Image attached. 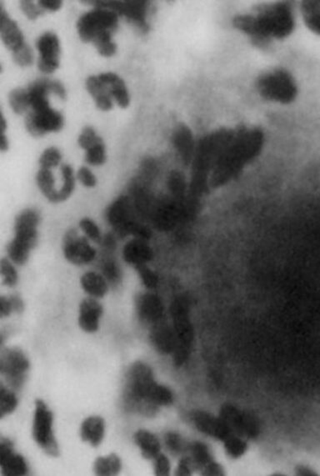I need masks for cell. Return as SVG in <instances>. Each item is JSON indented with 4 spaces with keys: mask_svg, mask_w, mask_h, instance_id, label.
<instances>
[{
    "mask_svg": "<svg viewBox=\"0 0 320 476\" xmlns=\"http://www.w3.org/2000/svg\"><path fill=\"white\" fill-rule=\"evenodd\" d=\"M234 26L246 34L253 43L266 46L273 39H284L295 29V17L288 3L269 4L253 15L235 18Z\"/></svg>",
    "mask_w": 320,
    "mask_h": 476,
    "instance_id": "1",
    "label": "cell"
},
{
    "mask_svg": "<svg viewBox=\"0 0 320 476\" xmlns=\"http://www.w3.org/2000/svg\"><path fill=\"white\" fill-rule=\"evenodd\" d=\"M124 402L128 411L152 416L159 406L172 404L173 395L167 387L155 382L147 364L137 362L128 371Z\"/></svg>",
    "mask_w": 320,
    "mask_h": 476,
    "instance_id": "2",
    "label": "cell"
},
{
    "mask_svg": "<svg viewBox=\"0 0 320 476\" xmlns=\"http://www.w3.org/2000/svg\"><path fill=\"white\" fill-rule=\"evenodd\" d=\"M119 18L116 13L105 8H95L84 13L76 25L80 39L93 44L101 56H114L117 46L113 41V34L118 29Z\"/></svg>",
    "mask_w": 320,
    "mask_h": 476,
    "instance_id": "3",
    "label": "cell"
},
{
    "mask_svg": "<svg viewBox=\"0 0 320 476\" xmlns=\"http://www.w3.org/2000/svg\"><path fill=\"white\" fill-rule=\"evenodd\" d=\"M41 215L37 209L29 207L19 213L13 224V237L8 244L7 257L17 266H24L38 246Z\"/></svg>",
    "mask_w": 320,
    "mask_h": 476,
    "instance_id": "4",
    "label": "cell"
},
{
    "mask_svg": "<svg viewBox=\"0 0 320 476\" xmlns=\"http://www.w3.org/2000/svg\"><path fill=\"white\" fill-rule=\"evenodd\" d=\"M105 219L120 237L131 235L132 238L148 239L149 230L133 216L130 199L121 195L110 204L105 211Z\"/></svg>",
    "mask_w": 320,
    "mask_h": 476,
    "instance_id": "5",
    "label": "cell"
},
{
    "mask_svg": "<svg viewBox=\"0 0 320 476\" xmlns=\"http://www.w3.org/2000/svg\"><path fill=\"white\" fill-rule=\"evenodd\" d=\"M171 315L176 339L175 350L173 353V362L176 366H182L189 357L194 341V329L190 323L186 301L177 300L173 302Z\"/></svg>",
    "mask_w": 320,
    "mask_h": 476,
    "instance_id": "6",
    "label": "cell"
},
{
    "mask_svg": "<svg viewBox=\"0 0 320 476\" xmlns=\"http://www.w3.org/2000/svg\"><path fill=\"white\" fill-rule=\"evenodd\" d=\"M257 88L266 100L278 103H291L297 95L295 79L283 70H273L262 74L258 79Z\"/></svg>",
    "mask_w": 320,
    "mask_h": 476,
    "instance_id": "7",
    "label": "cell"
},
{
    "mask_svg": "<svg viewBox=\"0 0 320 476\" xmlns=\"http://www.w3.org/2000/svg\"><path fill=\"white\" fill-rule=\"evenodd\" d=\"M66 261L75 266H86L96 260L98 252L92 242L76 229L66 231L62 243Z\"/></svg>",
    "mask_w": 320,
    "mask_h": 476,
    "instance_id": "8",
    "label": "cell"
},
{
    "mask_svg": "<svg viewBox=\"0 0 320 476\" xmlns=\"http://www.w3.org/2000/svg\"><path fill=\"white\" fill-rule=\"evenodd\" d=\"M33 437L35 442L48 455H59V448L53 433V415L46 404L42 400H37L35 404Z\"/></svg>",
    "mask_w": 320,
    "mask_h": 476,
    "instance_id": "9",
    "label": "cell"
},
{
    "mask_svg": "<svg viewBox=\"0 0 320 476\" xmlns=\"http://www.w3.org/2000/svg\"><path fill=\"white\" fill-rule=\"evenodd\" d=\"M84 3L91 4L95 8H105L114 11L119 16L126 18L142 33H147L149 31V25L147 22L148 1H103L102 0V1H84Z\"/></svg>",
    "mask_w": 320,
    "mask_h": 476,
    "instance_id": "10",
    "label": "cell"
},
{
    "mask_svg": "<svg viewBox=\"0 0 320 476\" xmlns=\"http://www.w3.org/2000/svg\"><path fill=\"white\" fill-rule=\"evenodd\" d=\"M220 417L240 437L253 439L260 434V422L256 418L233 404H224L220 409Z\"/></svg>",
    "mask_w": 320,
    "mask_h": 476,
    "instance_id": "11",
    "label": "cell"
},
{
    "mask_svg": "<svg viewBox=\"0 0 320 476\" xmlns=\"http://www.w3.org/2000/svg\"><path fill=\"white\" fill-rule=\"evenodd\" d=\"M25 124L30 135L39 138L48 133L60 131L64 126V117L51 107L42 110H30L26 114Z\"/></svg>",
    "mask_w": 320,
    "mask_h": 476,
    "instance_id": "12",
    "label": "cell"
},
{
    "mask_svg": "<svg viewBox=\"0 0 320 476\" xmlns=\"http://www.w3.org/2000/svg\"><path fill=\"white\" fill-rule=\"evenodd\" d=\"M29 364L20 350H7L0 362V371L6 376L8 383L13 388H20L24 384Z\"/></svg>",
    "mask_w": 320,
    "mask_h": 476,
    "instance_id": "13",
    "label": "cell"
},
{
    "mask_svg": "<svg viewBox=\"0 0 320 476\" xmlns=\"http://www.w3.org/2000/svg\"><path fill=\"white\" fill-rule=\"evenodd\" d=\"M39 53L38 68L40 72L50 74L60 67V43L55 34L46 32L40 37L36 42Z\"/></svg>",
    "mask_w": 320,
    "mask_h": 476,
    "instance_id": "14",
    "label": "cell"
},
{
    "mask_svg": "<svg viewBox=\"0 0 320 476\" xmlns=\"http://www.w3.org/2000/svg\"><path fill=\"white\" fill-rule=\"evenodd\" d=\"M191 420L200 432L220 442H225L236 435L220 417L217 418L206 411H194Z\"/></svg>",
    "mask_w": 320,
    "mask_h": 476,
    "instance_id": "15",
    "label": "cell"
},
{
    "mask_svg": "<svg viewBox=\"0 0 320 476\" xmlns=\"http://www.w3.org/2000/svg\"><path fill=\"white\" fill-rule=\"evenodd\" d=\"M122 257L128 265L136 270L149 265L153 259V251L148 243V239L131 238L124 244Z\"/></svg>",
    "mask_w": 320,
    "mask_h": 476,
    "instance_id": "16",
    "label": "cell"
},
{
    "mask_svg": "<svg viewBox=\"0 0 320 476\" xmlns=\"http://www.w3.org/2000/svg\"><path fill=\"white\" fill-rule=\"evenodd\" d=\"M188 451L194 468L201 471L204 475H224L223 468L213 460L208 444L200 442L190 443Z\"/></svg>",
    "mask_w": 320,
    "mask_h": 476,
    "instance_id": "17",
    "label": "cell"
},
{
    "mask_svg": "<svg viewBox=\"0 0 320 476\" xmlns=\"http://www.w3.org/2000/svg\"><path fill=\"white\" fill-rule=\"evenodd\" d=\"M135 309L141 322L155 324L163 318L164 305L159 297L151 293H139L135 298Z\"/></svg>",
    "mask_w": 320,
    "mask_h": 476,
    "instance_id": "18",
    "label": "cell"
},
{
    "mask_svg": "<svg viewBox=\"0 0 320 476\" xmlns=\"http://www.w3.org/2000/svg\"><path fill=\"white\" fill-rule=\"evenodd\" d=\"M0 465L4 475H25L28 473V467L23 457L13 451V444L8 439L0 443Z\"/></svg>",
    "mask_w": 320,
    "mask_h": 476,
    "instance_id": "19",
    "label": "cell"
},
{
    "mask_svg": "<svg viewBox=\"0 0 320 476\" xmlns=\"http://www.w3.org/2000/svg\"><path fill=\"white\" fill-rule=\"evenodd\" d=\"M0 34L4 46L12 52L25 44L23 33L4 10L2 3H0Z\"/></svg>",
    "mask_w": 320,
    "mask_h": 476,
    "instance_id": "20",
    "label": "cell"
},
{
    "mask_svg": "<svg viewBox=\"0 0 320 476\" xmlns=\"http://www.w3.org/2000/svg\"><path fill=\"white\" fill-rule=\"evenodd\" d=\"M103 314V308L95 298H87L79 305V324L84 331L93 333L98 331Z\"/></svg>",
    "mask_w": 320,
    "mask_h": 476,
    "instance_id": "21",
    "label": "cell"
},
{
    "mask_svg": "<svg viewBox=\"0 0 320 476\" xmlns=\"http://www.w3.org/2000/svg\"><path fill=\"white\" fill-rule=\"evenodd\" d=\"M150 340L159 353L164 355L173 354L175 350L176 339L173 329L164 322L154 324L150 333Z\"/></svg>",
    "mask_w": 320,
    "mask_h": 476,
    "instance_id": "22",
    "label": "cell"
},
{
    "mask_svg": "<svg viewBox=\"0 0 320 476\" xmlns=\"http://www.w3.org/2000/svg\"><path fill=\"white\" fill-rule=\"evenodd\" d=\"M99 77L108 87L111 96L120 108H128L131 103V96L123 79L113 72L102 73L99 74Z\"/></svg>",
    "mask_w": 320,
    "mask_h": 476,
    "instance_id": "23",
    "label": "cell"
},
{
    "mask_svg": "<svg viewBox=\"0 0 320 476\" xmlns=\"http://www.w3.org/2000/svg\"><path fill=\"white\" fill-rule=\"evenodd\" d=\"M87 91L95 100L97 108L102 111H109L114 106L113 98L111 96L108 87L102 81L99 75H91L88 77L86 83Z\"/></svg>",
    "mask_w": 320,
    "mask_h": 476,
    "instance_id": "24",
    "label": "cell"
},
{
    "mask_svg": "<svg viewBox=\"0 0 320 476\" xmlns=\"http://www.w3.org/2000/svg\"><path fill=\"white\" fill-rule=\"evenodd\" d=\"M80 284L84 292L91 298L100 299L109 291V284L104 275L97 271H87L80 278Z\"/></svg>",
    "mask_w": 320,
    "mask_h": 476,
    "instance_id": "25",
    "label": "cell"
},
{
    "mask_svg": "<svg viewBox=\"0 0 320 476\" xmlns=\"http://www.w3.org/2000/svg\"><path fill=\"white\" fill-rule=\"evenodd\" d=\"M172 141L182 159L188 164L194 154V138L189 128L180 124L173 133Z\"/></svg>",
    "mask_w": 320,
    "mask_h": 476,
    "instance_id": "26",
    "label": "cell"
},
{
    "mask_svg": "<svg viewBox=\"0 0 320 476\" xmlns=\"http://www.w3.org/2000/svg\"><path fill=\"white\" fill-rule=\"evenodd\" d=\"M80 433L84 442L90 443L93 447L99 446L105 434L104 421L98 416L88 418L84 421Z\"/></svg>",
    "mask_w": 320,
    "mask_h": 476,
    "instance_id": "27",
    "label": "cell"
},
{
    "mask_svg": "<svg viewBox=\"0 0 320 476\" xmlns=\"http://www.w3.org/2000/svg\"><path fill=\"white\" fill-rule=\"evenodd\" d=\"M36 183L40 192L48 202L59 204L58 202L59 190L56 189L55 176H53L51 170L39 168L36 175Z\"/></svg>",
    "mask_w": 320,
    "mask_h": 476,
    "instance_id": "28",
    "label": "cell"
},
{
    "mask_svg": "<svg viewBox=\"0 0 320 476\" xmlns=\"http://www.w3.org/2000/svg\"><path fill=\"white\" fill-rule=\"evenodd\" d=\"M135 440L146 459H155L159 455L161 447L158 438L154 434L147 430H140L135 434Z\"/></svg>",
    "mask_w": 320,
    "mask_h": 476,
    "instance_id": "29",
    "label": "cell"
},
{
    "mask_svg": "<svg viewBox=\"0 0 320 476\" xmlns=\"http://www.w3.org/2000/svg\"><path fill=\"white\" fill-rule=\"evenodd\" d=\"M301 11L308 28L320 35V0H307L302 4Z\"/></svg>",
    "mask_w": 320,
    "mask_h": 476,
    "instance_id": "30",
    "label": "cell"
},
{
    "mask_svg": "<svg viewBox=\"0 0 320 476\" xmlns=\"http://www.w3.org/2000/svg\"><path fill=\"white\" fill-rule=\"evenodd\" d=\"M61 173L63 176V185L59 190V194H58L59 204L65 202L72 197L75 190V180H76L73 168L69 164H62Z\"/></svg>",
    "mask_w": 320,
    "mask_h": 476,
    "instance_id": "31",
    "label": "cell"
},
{
    "mask_svg": "<svg viewBox=\"0 0 320 476\" xmlns=\"http://www.w3.org/2000/svg\"><path fill=\"white\" fill-rule=\"evenodd\" d=\"M8 102L16 114H23L30 108L28 90L25 88H13L8 95Z\"/></svg>",
    "mask_w": 320,
    "mask_h": 476,
    "instance_id": "32",
    "label": "cell"
},
{
    "mask_svg": "<svg viewBox=\"0 0 320 476\" xmlns=\"http://www.w3.org/2000/svg\"><path fill=\"white\" fill-rule=\"evenodd\" d=\"M100 273L108 282L109 286H119L122 282L121 267L112 258H106L101 265Z\"/></svg>",
    "mask_w": 320,
    "mask_h": 476,
    "instance_id": "33",
    "label": "cell"
},
{
    "mask_svg": "<svg viewBox=\"0 0 320 476\" xmlns=\"http://www.w3.org/2000/svg\"><path fill=\"white\" fill-rule=\"evenodd\" d=\"M121 462L116 455L100 457L95 461V471L99 475H113L119 472Z\"/></svg>",
    "mask_w": 320,
    "mask_h": 476,
    "instance_id": "34",
    "label": "cell"
},
{
    "mask_svg": "<svg viewBox=\"0 0 320 476\" xmlns=\"http://www.w3.org/2000/svg\"><path fill=\"white\" fill-rule=\"evenodd\" d=\"M0 273L3 279V284L8 288H13L19 282V273L17 265L8 257L2 258L0 261Z\"/></svg>",
    "mask_w": 320,
    "mask_h": 476,
    "instance_id": "35",
    "label": "cell"
},
{
    "mask_svg": "<svg viewBox=\"0 0 320 476\" xmlns=\"http://www.w3.org/2000/svg\"><path fill=\"white\" fill-rule=\"evenodd\" d=\"M80 231L92 243L101 244L104 237L102 234L99 225L91 218L84 217L79 222Z\"/></svg>",
    "mask_w": 320,
    "mask_h": 476,
    "instance_id": "36",
    "label": "cell"
},
{
    "mask_svg": "<svg viewBox=\"0 0 320 476\" xmlns=\"http://www.w3.org/2000/svg\"><path fill=\"white\" fill-rule=\"evenodd\" d=\"M106 159V149L104 141L91 147V149L86 151V155H84V161L91 166H103Z\"/></svg>",
    "mask_w": 320,
    "mask_h": 476,
    "instance_id": "37",
    "label": "cell"
},
{
    "mask_svg": "<svg viewBox=\"0 0 320 476\" xmlns=\"http://www.w3.org/2000/svg\"><path fill=\"white\" fill-rule=\"evenodd\" d=\"M62 160V154L56 147H50L44 151L40 155L39 164L40 168H46L51 170L53 168L59 166Z\"/></svg>",
    "mask_w": 320,
    "mask_h": 476,
    "instance_id": "38",
    "label": "cell"
},
{
    "mask_svg": "<svg viewBox=\"0 0 320 476\" xmlns=\"http://www.w3.org/2000/svg\"><path fill=\"white\" fill-rule=\"evenodd\" d=\"M224 444L227 454L234 459L242 456L246 452L248 448L246 440L237 435H234L232 437L227 439Z\"/></svg>",
    "mask_w": 320,
    "mask_h": 476,
    "instance_id": "39",
    "label": "cell"
},
{
    "mask_svg": "<svg viewBox=\"0 0 320 476\" xmlns=\"http://www.w3.org/2000/svg\"><path fill=\"white\" fill-rule=\"evenodd\" d=\"M102 141H103L102 138L98 135L95 131L91 126L84 127L78 139L80 148L86 151Z\"/></svg>",
    "mask_w": 320,
    "mask_h": 476,
    "instance_id": "40",
    "label": "cell"
},
{
    "mask_svg": "<svg viewBox=\"0 0 320 476\" xmlns=\"http://www.w3.org/2000/svg\"><path fill=\"white\" fill-rule=\"evenodd\" d=\"M17 403L15 395L1 385L0 387V416L1 418L15 411Z\"/></svg>",
    "mask_w": 320,
    "mask_h": 476,
    "instance_id": "41",
    "label": "cell"
},
{
    "mask_svg": "<svg viewBox=\"0 0 320 476\" xmlns=\"http://www.w3.org/2000/svg\"><path fill=\"white\" fill-rule=\"evenodd\" d=\"M12 59L20 67H29L34 63V53L28 44L12 52Z\"/></svg>",
    "mask_w": 320,
    "mask_h": 476,
    "instance_id": "42",
    "label": "cell"
},
{
    "mask_svg": "<svg viewBox=\"0 0 320 476\" xmlns=\"http://www.w3.org/2000/svg\"><path fill=\"white\" fill-rule=\"evenodd\" d=\"M164 442H166L168 451L175 454V455L188 451L189 444H186L181 435L178 433L168 432L164 437Z\"/></svg>",
    "mask_w": 320,
    "mask_h": 476,
    "instance_id": "43",
    "label": "cell"
},
{
    "mask_svg": "<svg viewBox=\"0 0 320 476\" xmlns=\"http://www.w3.org/2000/svg\"><path fill=\"white\" fill-rule=\"evenodd\" d=\"M140 282L148 290H154L159 284V277L148 265L140 267L135 270Z\"/></svg>",
    "mask_w": 320,
    "mask_h": 476,
    "instance_id": "44",
    "label": "cell"
},
{
    "mask_svg": "<svg viewBox=\"0 0 320 476\" xmlns=\"http://www.w3.org/2000/svg\"><path fill=\"white\" fill-rule=\"evenodd\" d=\"M21 11H23L24 15L30 20H37L39 16L44 15V11L39 7V4H34L31 0H22L20 3Z\"/></svg>",
    "mask_w": 320,
    "mask_h": 476,
    "instance_id": "45",
    "label": "cell"
},
{
    "mask_svg": "<svg viewBox=\"0 0 320 476\" xmlns=\"http://www.w3.org/2000/svg\"><path fill=\"white\" fill-rule=\"evenodd\" d=\"M77 180L84 187L88 189L95 188L97 185V178L90 168L82 166L79 168L76 173Z\"/></svg>",
    "mask_w": 320,
    "mask_h": 476,
    "instance_id": "46",
    "label": "cell"
},
{
    "mask_svg": "<svg viewBox=\"0 0 320 476\" xmlns=\"http://www.w3.org/2000/svg\"><path fill=\"white\" fill-rule=\"evenodd\" d=\"M155 474L157 475H168L171 471V463L168 458L164 455H159L155 458L154 463Z\"/></svg>",
    "mask_w": 320,
    "mask_h": 476,
    "instance_id": "47",
    "label": "cell"
},
{
    "mask_svg": "<svg viewBox=\"0 0 320 476\" xmlns=\"http://www.w3.org/2000/svg\"><path fill=\"white\" fill-rule=\"evenodd\" d=\"M194 467L193 462L190 457L182 458L176 470L177 475H190L192 473Z\"/></svg>",
    "mask_w": 320,
    "mask_h": 476,
    "instance_id": "48",
    "label": "cell"
},
{
    "mask_svg": "<svg viewBox=\"0 0 320 476\" xmlns=\"http://www.w3.org/2000/svg\"><path fill=\"white\" fill-rule=\"evenodd\" d=\"M38 4L44 11L55 12L63 6V1H60V0H40V1H38Z\"/></svg>",
    "mask_w": 320,
    "mask_h": 476,
    "instance_id": "49",
    "label": "cell"
},
{
    "mask_svg": "<svg viewBox=\"0 0 320 476\" xmlns=\"http://www.w3.org/2000/svg\"><path fill=\"white\" fill-rule=\"evenodd\" d=\"M13 313V310L10 298L8 296L0 298V314H1V317H10Z\"/></svg>",
    "mask_w": 320,
    "mask_h": 476,
    "instance_id": "50",
    "label": "cell"
},
{
    "mask_svg": "<svg viewBox=\"0 0 320 476\" xmlns=\"http://www.w3.org/2000/svg\"><path fill=\"white\" fill-rule=\"evenodd\" d=\"M13 307V313L20 314L25 310V303L22 298L18 293L8 296Z\"/></svg>",
    "mask_w": 320,
    "mask_h": 476,
    "instance_id": "51",
    "label": "cell"
},
{
    "mask_svg": "<svg viewBox=\"0 0 320 476\" xmlns=\"http://www.w3.org/2000/svg\"><path fill=\"white\" fill-rule=\"evenodd\" d=\"M50 87L51 93H55L61 100L65 99L66 91L63 84L60 81H58V80H51Z\"/></svg>",
    "mask_w": 320,
    "mask_h": 476,
    "instance_id": "52",
    "label": "cell"
},
{
    "mask_svg": "<svg viewBox=\"0 0 320 476\" xmlns=\"http://www.w3.org/2000/svg\"><path fill=\"white\" fill-rule=\"evenodd\" d=\"M8 146H10V144H8V138L6 135V133H1V142H0V150H1L2 152H6L8 150Z\"/></svg>",
    "mask_w": 320,
    "mask_h": 476,
    "instance_id": "53",
    "label": "cell"
},
{
    "mask_svg": "<svg viewBox=\"0 0 320 476\" xmlns=\"http://www.w3.org/2000/svg\"><path fill=\"white\" fill-rule=\"evenodd\" d=\"M0 128H1V133H6L7 130V121L4 117V114H1V121H0Z\"/></svg>",
    "mask_w": 320,
    "mask_h": 476,
    "instance_id": "54",
    "label": "cell"
}]
</instances>
